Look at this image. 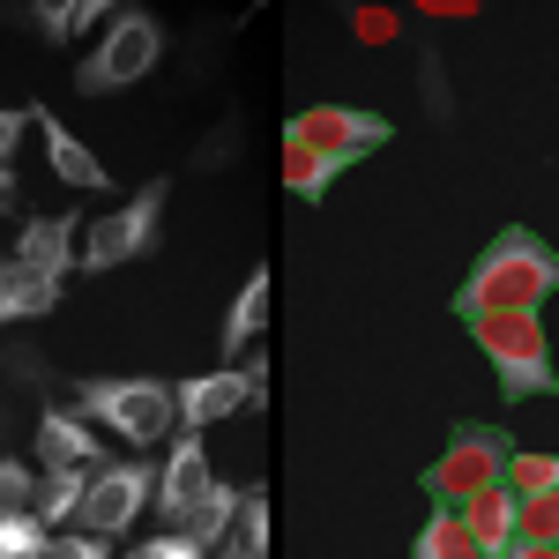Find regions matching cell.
<instances>
[{"label": "cell", "mask_w": 559, "mask_h": 559, "mask_svg": "<svg viewBox=\"0 0 559 559\" xmlns=\"http://www.w3.org/2000/svg\"><path fill=\"white\" fill-rule=\"evenodd\" d=\"M45 559H120L112 537H90V530H52L45 537Z\"/></svg>", "instance_id": "obj_26"}, {"label": "cell", "mask_w": 559, "mask_h": 559, "mask_svg": "<svg viewBox=\"0 0 559 559\" xmlns=\"http://www.w3.org/2000/svg\"><path fill=\"white\" fill-rule=\"evenodd\" d=\"M157 500V463L150 455H128V463H105V471H90V492H83V515L75 530L90 537H120L142 522V508Z\"/></svg>", "instance_id": "obj_9"}, {"label": "cell", "mask_w": 559, "mask_h": 559, "mask_svg": "<svg viewBox=\"0 0 559 559\" xmlns=\"http://www.w3.org/2000/svg\"><path fill=\"white\" fill-rule=\"evenodd\" d=\"M38 463L45 471H105V432L75 411H45L38 418Z\"/></svg>", "instance_id": "obj_13"}, {"label": "cell", "mask_w": 559, "mask_h": 559, "mask_svg": "<svg viewBox=\"0 0 559 559\" xmlns=\"http://www.w3.org/2000/svg\"><path fill=\"white\" fill-rule=\"evenodd\" d=\"M60 306V276H31V269H15L8 284H0V329L8 321H45Z\"/></svg>", "instance_id": "obj_17"}, {"label": "cell", "mask_w": 559, "mask_h": 559, "mask_svg": "<svg viewBox=\"0 0 559 559\" xmlns=\"http://www.w3.org/2000/svg\"><path fill=\"white\" fill-rule=\"evenodd\" d=\"M75 418H90L97 432L128 440V448H157L179 432V381H157V373H112V381H83Z\"/></svg>", "instance_id": "obj_2"}, {"label": "cell", "mask_w": 559, "mask_h": 559, "mask_svg": "<svg viewBox=\"0 0 559 559\" xmlns=\"http://www.w3.org/2000/svg\"><path fill=\"white\" fill-rule=\"evenodd\" d=\"M165 202H173V187L150 179V187H134L120 210H105L97 224H83V261H75V269L105 276V269L142 261V254H150V239H157V224H165Z\"/></svg>", "instance_id": "obj_6"}, {"label": "cell", "mask_w": 559, "mask_h": 559, "mask_svg": "<svg viewBox=\"0 0 559 559\" xmlns=\"http://www.w3.org/2000/svg\"><path fill=\"white\" fill-rule=\"evenodd\" d=\"M350 165H336V157H321V150H299V142H284V187L299 194V202H321L336 179H344Z\"/></svg>", "instance_id": "obj_18"}, {"label": "cell", "mask_w": 559, "mask_h": 559, "mask_svg": "<svg viewBox=\"0 0 559 559\" xmlns=\"http://www.w3.org/2000/svg\"><path fill=\"white\" fill-rule=\"evenodd\" d=\"M224 552H239V559H269V492H261V485H239V522H231Z\"/></svg>", "instance_id": "obj_20"}, {"label": "cell", "mask_w": 559, "mask_h": 559, "mask_svg": "<svg viewBox=\"0 0 559 559\" xmlns=\"http://www.w3.org/2000/svg\"><path fill=\"white\" fill-rule=\"evenodd\" d=\"M284 142H299V150H321V157H336V165H358V157H373L381 142H395L381 112H366V105H306L284 120Z\"/></svg>", "instance_id": "obj_8"}, {"label": "cell", "mask_w": 559, "mask_h": 559, "mask_svg": "<svg viewBox=\"0 0 559 559\" xmlns=\"http://www.w3.org/2000/svg\"><path fill=\"white\" fill-rule=\"evenodd\" d=\"M83 23H112V15H105V0H52V8H38L45 45H68Z\"/></svg>", "instance_id": "obj_23"}, {"label": "cell", "mask_w": 559, "mask_h": 559, "mask_svg": "<svg viewBox=\"0 0 559 559\" xmlns=\"http://www.w3.org/2000/svg\"><path fill=\"white\" fill-rule=\"evenodd\" d=\"M231 522H239V485H216L210 500H194V508H187V515H179L173 530H179V537H194L202 552H224Z\"/></svg>", "instance_id": "obj_16"}, {"label": "cell", "mask_w": 559, "mask_h": 559, "mask_svg": "<svg viewBox=\"0 0 559 559\" xmlns=\"http://www.w3.org/2000/svg\"><path fill=\"white\" fill-rule=\"evenodd\" d=\"M559 292V247L530 224H508L485 239V254L471 261V276L455 284V321L471 313H537Z\"/></svg>", "instance_id": "obj_1"}, {"label": "cell", "mask_w": 559, "mask_h": 559, "mask_svg": "<svg viewBox=\"0 0 559 559\" xmlns=\"http://www.w3.org/2000/svg\"><path fill=\"white\" fill-rule=\"evenodd\" d=\"M500 485H508L515 500H537V492H552V485H559V455H545V448H515Z\"/></svg>", "instance_id": "obj_22"}, {"label": "cell", "mask_w": 559, "mask_h": 559, "mask_svg": "<svg viewBox=\"0 0 559 559\" xmlns=\"http://www.w3.org/2000/svg\"><path fill=\"white\" fill-rule=\"evenodd\" d=\"M455 515H463V530H471L477 559H508V552H515V515H522V500L508 492V485H492V492L463 500Z\"/></svg>", "instance_id": "obj_14"}, {"label": "cell", "mask_w": 559, "mask_h": 559, "mask_svg": "<svg viewBox=\"0 0 559 559\" xmlns=\"http://www.w3.org/2000/svg\"><path fill=\"white\" fill-rule=\"evenodd\" d=\"M83 492H90V471H45L38 477V515H45V530H75Z\"/></svg>", "instance_id": "obj_19"}, {"label": "cell", "mask_w": 559, "mask_h": 559, "mask_svg": "<svg viewBox=\"0 0 559 559\" xmlns=\"http://www.w3.org/2000/svg\"><path fill=\"white\" fill-rule=\"evenodd\" d=\"M216 559H239V552H216Z\"/></svg>", "instance_id": "obj_34"}, {"label": "cell", "mask_w": 559, "mask_h": 559, "mask_svg": "<svg viewBox=\"0 0 559 559\" xmlns=\"http://www.w3.org/2000/svg\"><path fill=\"white\" fill-rule=\"evenodd\" d=\"M411 559H477L463 515H455V508H432L426 530H418V545H411Z\"/></svg>", "instance_id": "obj_21"}, {"label": "cell", "mask_w": 559, "mask_h": 559, "mask_svg": "<svg viewBox=\"0 0 559 559\" xmlns=\"http://www.w3.org/2000/svg\"><path fill=\"white\" fill-rule=\"evenodd\" d=\"M45 515L38 508H15V515H0V559H45Z\"/></svg>", "instance_id": "obj_24"}, {"label": "cell", "mask_w": 559, "mask_h": 559, "mask_svg": "<svg viewBox=\"0 0 559 559\" xmlns=\"http://www.w3.org/2000/svg\"><path fill=\"white\" fill-rule=\"evenodd\" d=\"M463 329L485 350V366H492V381H500L508 403H522V395H559L552 344H545V321L537 313H471Z\"/></svg>", "instance_id": "obj_3"}, {"label": "cell", "mask_w": 559, "mask_h": 559, "mask_svg": "<svg viewBox=\"0 0 559 559\" xmlns=\"http://www.w3.org/2000/svg\"><path fill=\"white\" fill-rule=\"evenodd\" d=\"M15 508H38V471L31 463H0V515Z\"/></svg>", "instance_id": "obj_27"}, {"label": "cell", "mask_w": 559, "mask_h": 559, "mask_svg": "<svg viewBox=\"0 0 559 559\" xmlns=\"http://www.w3.org/2000/svg\"><path fill=\"white\" fill-rule=\"evenodd\" d=\"M165 60V23L150 15V8H112V23H105V45L90 52L83 68H75V90L90 97H112V90H134L150 68Z\"/></svg>", "instance_id": "obj_5"}, {"label": "cell", "mask_w": 559, "mask_h": 559, "mask_svg": "<svg viewBox=\"0 0 559 559\" xmlns=\"http://www.w3.org/2000/svg\"><path fill=\"white\" fill-rule=\"evenodd\" d=\"M210 492H216L210 448H202V432L179 426L173 432V455H165V471H157V500H150V508H157V515H165V530H173V522L187 515L194 500H210Z\"/></svg>", "instance_id": "obj_10"}, {"label": "cell", "mask_w": 559, "mask_h": 559, "mask_svg": "<svg viewBox=\"0 0 559 559\" xmlns=\"http://www.w3.org/2000/svg\"><path fill=\"white\" fill-rule=\"evenodd\" d=\"M31 134V105H0V157L15 165V142Z\"/></svg>", "instance_id": "obj_29"}, {"label": "cell", "mask_w": 559, "mask_h": 559, "mask_svg": "<svg viewBox=\"0 0 559 559\" xmlns=\"http://www.w3.org/2000/svg\"><path fill=\"white\" fill-rule=\"evenodd\" d=\"M508 455H515V432L508 426H455L448 448L418 471V485H426L432 508H463V500L492 492V485L508 477Z\"/></svg>", "instance_id": "obj_4"}, {"label": "cell", "mask_w": 559, "mask_h": 559, "mask_svg": "<svg viewBox=\"0 0 559 559\" xmlns=\"http://www.w3.org/2000/svg\"><path fill=\"white\" fill-rule=\"evenodd\" d=\"M269 403V366L261 350H247V366H216V373H187L179 381V426L187 432H210L239 411H261Z\"/></svg>", "instance_id": "obj_7"}, {"label": "cell", "mask_w": 559, "mask_h": 559, "mask_svg": "<svg viewBox=\"0 0 559 559\" xmlns=\"http://www.w3.org/2000/svg\"><path fill=\"white\" fill-rule=\"evenodd\" d=\"M142 559H216V552H202L194 537H179V530H157L150 545H142Z\"/></svg>", "instance_id": "obj_28"}, {"label": "cell", "mask_w": 559, "mask_h": 559, "mask_svg": "<svg viewBox=\"0 0 559 559\" xmlns=\"http://www.w3.org/2000/svg\"><path fill=\"white\" fill-rule=\"evenodd\" d=\"M8 276H15V261H8V254H0V284H8Z\"/></svg>", "instance_id": "obj_32"}, {"label": "cell", "mask_w": 559, "mask_h": 559, "mask_svg": "<svg viewBox=\"0 0 559 559\" xmlns=\"http://www.w3.org/2000/svg\"><path fill=\"white\" fill-rule=\"evenodd\" d=\"M261 329H269V269H254L247 284H239V299H231V313L216 321V344H224V366L239 358V350L261 344Z\"/></svg>", "instance_id": "obj_15"}, {"label": "cell", "mask_w": 559, "mask_h": 559, "mask_svg": "<svg viewBox=\"0 0 559 559\" xmlns=\"http://www.w3.org/2000/svg\"><path fill=\"white\" fill-rule=\"evenodd\" d=\"M515 545H559V485H552V492H537V500H522Z\"/></svg>", "instance_id": "obj_25"}, {"label": "cell", "mask_w": 559, "mask_h": 559, "mask_svg": "<svg viewBox=\"0 0 559 559\" xmlns=\"http://www.w3.org/2000/svg\"><path fill=\"white\" fill-rule=\"evenodd\" d=\"M388 31H395V15H381V8H366V15H358V38H388Z\"/></svg>", "instance_id": "obj_30"}, {"label": "cell", "mask_w": 559, "mask_h": 559, "mask_svg": "<svg viewBox=\"0 0 559 559\" xmlns=\"http://www.w3.org/2000/svg\"><path fill=\"white\" fill-rule=\"evenodd\" d=\"M508 559H559V545H515Z\"/></svg>", "instance_id": "obj_31"}, {"label": "cell", "mask_w": 559, "mask_h": 559, "mask_svg": "<svg viewBox=\"0 0 559 559\" xmlns=\"http://www.w3.org/2000/svg\"><path fill=\"white\" fill-rule=\"evenodd\" d=\"M120 559H142V545H134V552H120Z\"/></svg>", "instance_id": "obj_33"}, {"label": "cell", "mask_w": 559, "mask_h": 559, "mask_svg": "<svg viewBox=\"0 0 559 559\" xmlns=\"http://www.w3.org/2000/svg\"><path fill=\"white\" fill-rule=\"evenodd\" d=\"M8 261H15V269H31V276H68V269L83 261V216H75V210L31 216Z\"/></svg>", "instance_id": "obj_11"}, {"label": "cell", "mask_w": 559, "mask_h": 559, "mask_svg": "<svg viewBox=\"0 0 559 559\" xmlns=\"http://www.w3.org/2000/svg\"><path fill=\"white\" fill-rule=\"evenodd\" d=\"M31 128H45V165H52V179H60V187H83V194H112V173H105V157H90L83 142L68 134V120H60V112L31 105Z\"/></svg>", "instance_id": "obj_12"}]
</instances>
